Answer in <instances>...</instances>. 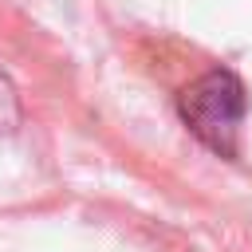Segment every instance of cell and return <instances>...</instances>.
<instances>
[{
	"label": "cell",
	"mask_w": 252,
	"mask_h": 252,
	"mask_svg": "<svg viewBox=\"0 0 252 252\" xmlns=\"http://www.w3.org/2000/svg\"><path fill=\"white\" fill-rule=\"evenodd\" d=\"M177 110H181L185 126L213 154L236 158V138H240V122L248 114V94H244V83L228 67H213L201 79H193L177 94Z\"/></svg>",
	"instance_id": "6da1fadb"
},
{
	"label": "cell",
	"mask_w": 252,
	"mask_h": 252,
	"mask_svg": "<svg viewBox=\"0 0 252 252\" xmlns=\"http://www.w3.org/2000/svg\"><path fill=\"white\" fill-rule=\"evenodd\" d=\"M20 118H24V110H20L16 83H12V79H8V71L0 67V138L16 134V130H20Z\"/></svg>",
	"instance_id": "7a4b0ae2"
}]
</instances>
